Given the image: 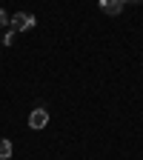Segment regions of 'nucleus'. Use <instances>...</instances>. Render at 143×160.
<instances>
[{
    "instance_id": "6",
    "label": "nucleus",
    "mask_w": 143,
    "mask_h": 160,
    "mask_svg": "<svg viewBox=\"0 0 143 160\" xmlns=\"http://www.w3.org/2000/svg\"><path fill=\"white\" fill-rule=\"evenodd\" d=\"M3 26H9V14H6L3 9H0V29H3Z\"/></svg>"
},
{
    "instance_id": "4",
    "label": "nucleus",
    "mask_w": 143,
    "mask_h": 160,
    "mask_svg": "<svg viewBox=\"0 0 143 160\" xmlns=\"http://www.w3.org/2000/svg\"><path fill=\"white\" fill-rule=\"evenodd\" d=\"M12 157V143L6 137H0V160H9Z\"/></svg>"
},
{
    "instance_id": "7",
    "label": "nucleus",
    "mask_w": 143,
    "mask_h": 160,
    "mask_svg": "<svg viewBox=\"0 0 143 160\" xmlns=\"http://www.w3.org/2000/svg\"><path fill=\"white\" fill-rule=\"evenodd\" d=\"M123 3H143V0H123Z\"/></svg>"
},
{
    "instance_id": "1",
    "label": "nucleus",
    "mask_w": 143,
    "mask_h": 160,
    "mask_svg": "<svg viewBox=\"0 0 143 160\" xmlns=\"http://www.w3.org/2000/svg\"><path fill=\"white\" fill-rule=\"evenodd\" d=\"M9 26H12V32H29V29L34 26V14H29V12H17L14 17H9Z\"/></svg>"
},
{
    "instance_id": "5",
    "label": "nucleus",
    "mask_w": 143,
    "mask_h": 160,
    "mask_svg": "<svg viewBox=\"0 0 143 160\" xmlns=\"http://www.w3.org/2000/svg\"><path fill=\"white\" fill-rule=\"evenodd\" d=\"M14 37H17V32H9V34L3 37V43H6V46H12V43H14Z\"/></svg>"
},
{
    "instance_id": "2",
    "label": "nucleus",
    "mask_w": 143,
    "mask_h": 160,
    "mask_svg": "<svg viewBox=\"0 0 143 160\" xmlns=\"http://www.w3.org/2000/svg\"><path fill=\"white\" fill-rule=\"evenodd\" d=\"M46 123H49V112H46V109H34V112L29 114V126H32V129H43Z\"/></svg>"
},
{
    "instance_id": "3",
    "label": "nucleus",
    "mask_w": 143,
    "mask_h": 160,
    "mask_svg": "<svg viewBox=\"0 0 143 160\" xmlns=\"http://www.w3.org/2000/svg\"><path fill=\"white\" fill-rule=\"evenodd\" d=\"M100 9H103L106 14H120V12H123V0H100Z\"/></svg>"
}]
</instances>
